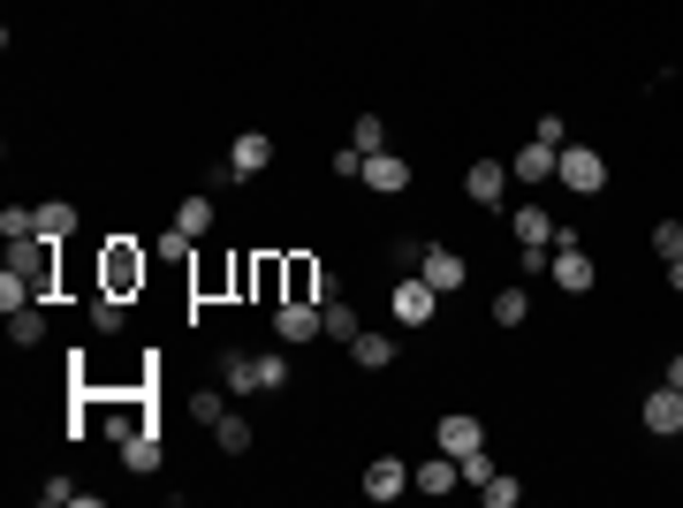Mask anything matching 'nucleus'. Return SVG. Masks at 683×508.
<instances>
[{
	"instance_id": "1",
	"label": "nucleus",
	"mask_w": 683,
	"mask_h": 508,
	"mask_svg": "<svg viewBox=\"0 0 683 508\" xmlns=\"http://www.w3.org/2000/svg\"><path fill=\"white\" fill-rule=\"evenodd\" d=\"M554 243H562V251H547V274H554V289H562V297H592V281H600V258H592V251H585L570 228H554Z\"/></svg>"
},
{
	"instance_id": "2",
	"label": "nucleus",
	"mask_w": 683,
	"mask_h": 508,
	"mask_svg": "<svg viewBox=\"0 0 683 508\" xmlns=\"http://www.w3.org/2000/svg\"><path fill=\"white\" fill-rule=\"evenodd\" d=\"M145 274H153V258H145L130 235H115V243L99 251V289H107V297H137V289H145Z\"/></svg>"
},
{
	"instance_id": "3",
	"label": "nucleus",
	"mask_w": 683,
	"mask_h": 508,
	"mask_svg": "<svg viewBox=\"0 0 683 508\" xmlns=\"http://www.w3.org/2000/svg\"><path fill=\"white\" fill-rule=\"evenodd\" d=\"M554 182H562V190H577V197H600V190H608V153H600V145H562Z\"/></svg>"
},
{
	"instance_id": "4",
	"label": "nucleus",
	"mask_w": 683,
	"mask_h": 508,
	"mask_svg": "<svg viewBox=\"0 0 683 508\" xmlns=\"http://www.w3.org/2000/svg\"><path fill=\"white\" fill-rule=\"evenodd\" d=\"M387 312H395V327H433L441 289H433L426 274H403V281H395V297H387Z\"/></svg>"
},
{
	"instance_id": "5",
	"label": "nucleus",
	"mask_w": 683,
	"mask_h": 508,
	"mask_svg": "<svg viewBox=\"0 0 683 508\" xmlns=\"http://www.w3.org/2000/svg\"><path fill=\"white\" fill-rule=\"evenodd\" d=\"M8 266H15V274L31 281V297H38V304H46V297L61 289V266H53V243H46V235H31V243H15V258H8Z\"/></svg>"
},
{
	"instance_id": "6",
	"label": "nucleus",
	"mask_w": 683,
	"mask_h": 508,
	"mask_svg": "<svg viewBox=\"0 0 683 508\" xmlns=\"http://www.w3.org/2000/svg\"><path fill=\"white\" fill-rule=\"evenodd\" d=\"M274 335L289 341V349H297V341H320V335H327V304H304V297H281V304H274Z\"/></svg>"
},
{
	"instance_id": "7",
	"label": "nucleus",
	"mask_w": 683,
	"mask_h": 508,
	"mask_svg": "<svg viewBox=\"0 0 683 508\" xmlns=\"http://www.w3.org/2000/svg\"><path fill=\"white\" fill-rule=\"evenodd\" d=\"M266 168H274V137H266V130H243V137L228 145V182H259Z\"/></svg>"
},
{
	"instance_id": "8",
	"label": "nucleus",
	"mask_w": 683,
	"mask_h": 508,
	"mask_svg": "<svg viewBox=\"0 0 683 508\" xmlns=\"http://www.w3.org/2000/svg\"><path fill=\"white\" fill-rule=\"evenodd\" d=\"M418 274L441 289V297H456L464 281H471V258L464 251H448V243H426V258H418Z\"/></svg>"
},
{
	"instance_id": "9",
	"label": "nucleus",
	"mask_w": 683,
	"mask_h": 508,
	"mask_svg": "<svg viewBox=\"0 0 683 508\" xmlns=\"http://www.w3.org/2000/svg\"><path fill=\"white\" fill-rule=\"evenodd\" d=\"M638 418H646V433L676 440V433H683V387H669V379H661V387H654V395L638 402Z\"/></svg>"
},
{
	"instance_id": "10",
	"label": "nucleus",
	"mask_w": 683,
	"mask_h": 508,
	"mask_svg": "<svg viewBox=\"0 0 683 508\" xmlns=\"http://www.w3.org/2000/svg\"><path fill=\"white\" fill-rule=\"evenodd\" d=\"M410 494V463L403 456H372L364 463V501H403Z\"/></svg>"
},
{
	"instance_id": "11",
	"label": "nucleus",
	"mask_w": 683,
	"mask_h": 508,
	"mask_svg": "<svg viewBox=\"0 0 683 508\" xmlns=\"http://www.w3.org/2000/svg\"><path fill=\"white\" fill-rule=\"evenodd\" d=\"M357 182H364L372 197H403V190H410V160H403V153H372Z\"/></svg>"
},
{
	"instance_id": "12",
	"label": "nucleus",
	"mask_w": 683,
	"mask_h": 508,
	"mask_svg": "<svg viewBox=\"0 0 683 508\" xmlns=\"http://www.w3.org/2000/svg\"><path fill=\"white\" fill-rule=\"evenodd\" d=\"M456 479H464V463L441 448L433 463H418V471H410V494H433V501H448V494H456Z\"/></svg>"
},
{
	"instance_id": "13",
	"label": "nucleus",
	"mask_w": 683,
	"mask_h": 508,
	"mask_svg": "<svg viewBox=\"0 0 683 508\" xmlns=\"http://www.w3.org/2000/svg\"><path fill=\"white\" fill-rule=\"evenodd\" d=\"M516 174L502 168V160H471V168H464V190H471V205H487V213H494V205H502V190H510Z\"/></svg>"
},
{
	"instance_id": "14",
	"label": "nucleus",
	"mask_w": 683,
	"mask_h": 508,
	"mask_svg": "<svg viewBox=\"0 0 683 508\" xmlns=\"http://www.w3.org/2000/svg\"><path fill=\"white\" fill-rule=\"evenodd\" d=\"M433 433H441V448H448V456H471V448H487V425H479L471 410H448Z\"/></svg>"
},
{
	"instance_id": "15",
	"label": "nucleus",
	"mask_w": 683,
	"mask_h": 508,
	"mask_svg": "<svg viewBox=\"0 0 683 508\" xmlns=\"http://www.w3.org/2000/svg\"><path fill=\"white\" fill-rule=\"evenodd\" d=\"M510 235H516V251H547V243H554L547 205H516V213H510Z\"/></svg>"
},
{
	"instance_id": "16",
	"label": "nucleus",
	"mask_w": 683,
	"mask_h": 508,
	"mask_svg": "<svg viewBox=\"0 0 683 508\" xmlns=\"http://www.w3.org/2000/svg\"><path fill=\"white\" fill-rule=\"evenodd\" d=\"M220 387H228V395H259V387H266L259 356H251V349H228V356H220Z\"/></svg>"
},
{
	"instance_id": "17",
	"label": "nucleus",
	"mask_w": 683,
	"mask_h": 508,
	"mask_svg": "<svg viewBox=\"0 0 683 508\" xmlns=\"http://www.w3.org/2000/svg\"><path fill=\"white\" fill-rule=\"evenodd\" d=\"M554 168H562V153H554V145H539V137H531V145H516V160H510L516 182H554Z\"/></svg>"
},
{
	"instance_id": "18",
	"label": "nucleus",
	"mask_w": 683,
	"mask_h": 508,
	"mask_svg": "<svg viewBox=\"0 0 683 508\" xmlns=\"http://www.w3.org/2000/svg\"><path fill=\"white\" fill-rule=\"evenodd\" d=\"M168 463V448H160V425L153 433H137V440H122V471H137V479H153Z\"/></svg>"
},
{
	"instance_id": "19",
	"label": "nucleus",
	"mask_w": 683,
	"mask_h": 508,
	"mask_svg": "<svg viewBox=\"0 0 683 508\" xmlns=\"http://www.w3.org/2000/svg\"><path fill=\"white\" fill-rule=\"evenodd\" d=\"M349 364H357V372H387V364H395V341H387V335H372V327H364V335L349 341Z\"/></svg>"
},
{
	"instance_id": "20",
	"label": "nucleus",
	"mask_w": 683,
	"mask_h": 508,
	"mask_svg": "<svg viewBox=\"0 0 683 508\" xmlns=\"http://www.w3.org/2000/svg\"><path fill=\"white\" fill-rule=\"evenodd\" d=\"M8 341H15V349H31V341H46V312H38V297L8 312Z\"/></svg>"
},
{
	"instance_id": "21",
	"label": "nucleus",
	"mask_w": 683,
	"mask_h": 508,
	"mask_svg": "<svg viewBox=\"0 0 683 508\" xmlns=\"http://www.w3.org/2000/svg\"><path fill=\"white\" fill-rule=\"evenodd\" d=\"M175 228H182L190 243H205V235H213V197H182V205H175Z\"/></svg>"
},
{
	"instance_id": "22",
	"label": "nucleus",
	"mask_w": 683,
	"mask_h": 508,
	"mask_svg": "<svg viewBox=\"0 0 683 508\" xmlns=\"http://www.w3.org/2000/svg\"><path fill=\"white\" fill-rule=\"evenodd\" d=\"M38 235H46V243H61V235H76V205H61V197H46V205H38Z\"/></svg>"
},
{
	"instance_id": "23",
	"label": "nucleus",
	"mask_w": 683,
	"mask_h": 508,
	"mask_svg": "<svg viewBox=\"0 0 683 508\" xmlns=\"http://www.w3.org/2000/svg\"><path fill=\"white\" fill-rule=\"evenodd\" d=\"M228 418V387H190V425H220Z\"/></svg>"
},
{
	"instance_id": "24",
	"label": "nucleus",
	"mask_w": 683,
	"mask_h": 508,
	"mask_svg": "<svg viewBox=\"0 0 683 508\" xmlns=\"http://www.w3.org/2000/svg\"><path fill=\"white\" fill-rule=\"evenodd\" d=\"M349 145H357L364 160H372V153H387V122H380V114H357V122H349Z\"/></svg>"
},
{
	"instance_id": "25",
	"label": "nucleus",
	"mask_w": 683,
	"mask_h": 508,
	"mask_svg": "<svg viewBox=\"0 0 683 508\" xmlns=\"http://www.w3.org/2000/svg\"><path fill=\"white\" fill-rule=\"evenodd\" d=\"M122 304H130V297H107V289H99V297H92V327H99V335H122V327H130Z\"/></svg>"
},
{
	"instance_id": "26",
	"label": "nucleus",
	"mask_w": 683,
	"mask_h": 508,
	"mask_svg": "<svg viewBox=\"0 0 683 508\" xmlns=\"http://www.w3.org/2000/svg\"><path fill=\"white\" fill-rule=\"evenodd\" d=\"M213 440H220V456H251V418H236V410H228V418L213 425Z\"/></svg>"
},
{
	"instance_id": "27",
	"label": "nucleus",
	"mask_w": 683,
	"mask_h": 508,
	"mask_svg": "<svg viewBox=\"0 0 683 508\" xmlns=\"http://www.w3.org/2000/svg\"><path fill=\"white\" fill-rule=\"evenodd\" d=\"M357 335H364V319H357V304H327V341H342V349H349Z\"/></svg>"
},
{
	"instance_id": "28",
	"label": "nucleus",
	"mask_w": 683,
	"mask_h": 508,
	"mask_svg": "<svg viewBox=\"0 0 683 508\" xmlns=\"http://www.w3.org/2000/svg\"><path fill=\"white\" fill-rule=\"evenodd\" d=\"M524 319H531V297H524V289H502V297H494V327H524Z\"/></svg>"
},
{
	"instance_id": "29",
	"label": "nucleus",
	"mask_w": 683,
	"mask_h": 508,
	"mask_svg": "<svg viewBox=\"0 0 683 508\" xmlns=\"http://www.w3.org/2000/svg\"><path fill=\"white\" fill-rule=\"evenodd\" d=\"M516 494H524V486H516L510 471H494V479L479 486V501H487V508H516Z\"/></svg>"
},
{
	"instance_id": "30",
	"label": "nucleus",
	"mask_w": 683,
	"mask_h": 508,
	"mask_svg": "<svg viewBox=\"0 0 683 508\" xmlns=\"http://www.w3.org/2000/svg\"><path fill=\"white\" fill-rule=\"evenodd\" d=\"M38 501H46V508H61V501H76V508H99L92 494H76L69 479H46V486H38Z\"/></svg>"
},
{
	"instance_id": "31",
	"label": "nucleus",
	"mask_w": 683,
	"mask_h": 508,
	"mask_svg": "<svg viewBox=\"0 0 683 508\" xmlns=\"http://www.w3.org/2000/svg\"><path fill=\"white\" fill-rule=\"evenodd\" d=\"M654 258H661V266L683 258V220H661V228H654Z\"/></svg>"
},
{
	"instance_id": "32",
	"label": "nucleus",
	"mask_w": 683,
	"mask_h": 508,
	"mask_svg": "<svg viewBox=\"0 0 683 508\" xmlns=\"http://www.w3.org/2000/svg\"><path fill=\"white\" fill-rule=\"evenodd\" d=\"M456 463H464V479H471V486H487V479H494V456H487V448H471V456H456Z\"/></svg>"
},
{
	"instance_id": "33",
	"label": "nucleus",
	"mask_w": 683,
	"mask_h": 508,
	"mask_svg": "<svg viewBox=\"0 0 683 508\" xmlns=\"http://www.w3.org/2000/svg\"><path fill=\"white\" fill-rule=\"evenodd\" d=\"M327 168H335L342 182H357V174H364V153H357V145H342V153H335V160H327Z\"/></svg>"
},
{
	"instance_id": "34",
	"label": "nucleus",
	"mask_w": 683,
	"mask_h": 508,
	"mask_svg": "<svg viewBox=\"0 0 683 508\" xmlns=\"http://www.w3.org/2000/svg\"><path fill=\"white\" fill-rule=\"evenodd\" d=\"M531 137H539V145H554V153L570 145V137H562V114H539V122H531Z\"/></svg>"
},
{
	"instance_id": "35",
	"label": "nucleus",
	"mask_w": 683,
	"mask_h": 508,
	"mask_svg": "<svg viewBox=\"0 0 683 508\" xmlns=\"http://www.w3.org/2000/svg\"><path fill=\"white\" fill-rule=\"evenodd\" d=\"M259 372H266V395H274V387H289V356H259Z\"/></svg>"
},
{
	"instance_id": "36",
	"label": "nucleus",
	"mask_w": 683,
	"mask_h": 508,
	"mask_svg": "<svg viewBox=\"0 0 683 508\" xmlns=\"http://www.w3.org/2000/svg\"><path fill=\"white\" fill-rule=\"evenodd\" d=\"M669 289H676V297H683V258H669Z\"/></svg>"
},
{
	"instance_id": "37",
	"label": "nucleus",
	"mask_w": 683,
	"mask_h": 508,
	"mask_svg": "<svg viewBox=\"0 0 683 508\" xmlns=\"http://www.w3.org/2000/svg\"><path fill=\"white\" fill-rule=\"evenodd\" d=\"M669 387H683V349H676V356H669Z\"/></svg>"
}]
</instances>
